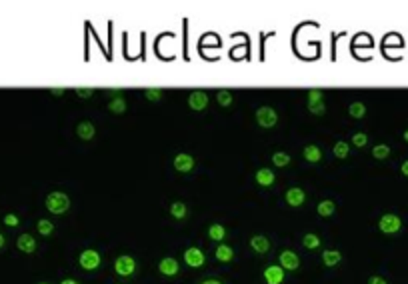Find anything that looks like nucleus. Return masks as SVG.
<instances>
[{
	"instance_id": "nucleus-39",
	"label": "nucleus",
	"mask_w": 408,
	"mask_h": 284,
	"mask_svg": "<svg viewBox=\"0 0 408 284\" xmlns=\"http://www.w3.org/2000/svg\"><path fill=\"white\" fill-rule=\"evenodd\" d=\"M402 174H404V176H408V161L402 164Z\"/></svg>"
},
{
	"instance_id": "nucleus-27",
	"label": "nucleus",
	"mask_w": 408,
	"mask_h": 284,
	"mask_svg": "<svg viewBox=\"0 0 408 284\" xmlns=\"http://www.w3.org/2000/svg\"><path fill=\"white\" fill-rule=\"evenodd\" d=\"M171 214H173L174 218H185L186 206L183 204V202H174L173 206H171Z\"/></svg>"
},
{
	"instance_id": "nucleus-19",
	"label": "nucleus",
	"mask_w": 408,
	"mask_h": 284,
	"mask_svg": "<svg viewBox=\"0 0 408 284\" xmlns=\"http://www.w3.org/2000/svg\"><path fill=\"white\" fill-rule=\"evenodd\" d=\"M304 159L309 162H319L322 159V152L319 147H314V144H310L304 149Z\"/></svg>"
},
{
	"instance_id": "nucleus-5",
	"label": "nucleus",
	"mask_w": 408,
	"mask_h": 284,
	"mask_svg": "<svg viewBox=\"0 0 408 284\" xmlns=\"http://www.w3.org/2000/svg\"><path fill=\"white\" fill-rule=\"evenodd\" d=\"M188 106H190L192 111H204V109L209 106V94L202 92V90L190 92V97H188Z\"/></svg>"
},
{
	"instance_id": "nucleus-38",
	"label": "nucleus",
	"mask_w": 408,
	"mask_h": 284,
	"mask_svg": "<svg viewBox=\"0 0 408 284\" xmlns=\"http://www.w3.org/2000/svg\"><path fill=\"white\" fill-rule=\"evenodd\" d=\"M50 92H52L54 97H62V94H64V88H52Z\"/></svg>"
},
{
	"instance_id": "nucleus-40",
	"label": "nucleus",
	"mask_w": 408,
	"mask_h": 284,
	"mask_svg": "<svg viewBox=\"0 0 408 284\" xmlns=\"http://www.w3.org/2000/svg\"><path fill=\"white\" fill-rule=\"evenodd\" d=\"M61 284H78L76 280H73V278H66V280H62Z\"/></svg>"
},
{
	"instance_id": "nucleus-13",
	"label": "nucleus",
	"mask_w": 408,
	"mask_h": 284,
	"mask_svg": "<svg viewBox=\"0 0 408 284\" xmlns=\"http://www.w3.org/2000/svg\"><path fill=\"white\" fill-rule=\"evenodd\" d=\"M16 245H18V248H20L23 252H26V254H30V252H35V250H37V240H35V236H30V235L20 236Z\"/></svg>"
},
{
	"instance_id": "nucleus-25",
	"label": "nucleus",
	"mask_w": 408,
	"mask_h": 284,
	"mask_svg": "<svg viewBox=\"0 0 408 284\" xmlns=\"http://www.w3.org/2000/svg\"><path fill=\"white\" fill-rule=\"evenodd\" d=\"M109 109H111L114 114H123V112H126V102H124V99H114L109 104Z\"/></svg>"
},
{
	"instance_id": "nucleus-7",
	"label": "nucleus",
	"mask_w": 408,
	"mask_h": 284,
	"mask_svg": "<svg viewBox=\"0 0 408 284\" xmlns=\"http://www.w3.org/2000/svg\"><path fill=\"white\" fill-rule=\"evenodd\" d=\"M185 260L188 266H192V268H198V266H202L204 264V260H206V257H204V252L200 250V248L192 247L188 248L185 252Z\"/></svg>"
},
{
	"instance_id": "nucleus-26",
	"label": "nucleus",
	"mask_w": 408,
	"mask_h": 284,
	"mask_svg": "<svg viewBox=\"0 0 408 284\" xmlns=\"http://www.w3.org/2000/svg\"><path fill=\"white\" fill-rule=\"evenodd\" d=\"M348 152H350V149H348L347 142H336V144H334V156H338V159H347Z\"/></svg>"
},
{
	"instance_id": "nucleus-41",
	"label": "nucleus",
	"mask_w": 408,
	"mask_h": 284,
	"mask_svg": "<svg viewBox=\"0 0 408 284\" xmlns=\"http://www.w3.org/2000/svg\"><path fill=\"white\" fill-rule=\"evenodd\" d=\"M202 284H223V283H221V280H204Z\"/></svg>"
},
{
	"instance_id": "nucleus-23",
	"label": "nucleus",
	"mask_w": 408,
	"mask_h": 284,
	"mask_svg": "<svg viewBox=\"0 0 408 284\" xmlns=\"http://www.w3.org/2000/svg\"><path fill=\"white\" fill-rule=\"evenodd\" d=\"M372 156H374V159H378V161H384V159H388V156H390V149H388L386 144H378V147H374V149H372Z\"/></svg>"
},
{
	"instance_id": "nucleus-4",
	"label": "nucleus",
	"mask_w": 408,
	"mask_h": 284,
	"mask_svg": "<svg viewBox=\"0 0 408 284\" xmlns=\"http://www.w3.org/2000/svg\"><path fill=\"white\" fill-rule=\"evenodd\" d=\"M378 226H381V230H383L384 235H395V233L400 230L402 223H400V218L396 214H384Z\"/></svg>"
},
{
	"instance_id": "nucleus-22",
	"label": "nucleus",
	"mask_w": 408,
	"mask_h": 284,
	"mask_svg": "<svg viewBox=\"0 0 408 284\" xmlns=\"http://www.w3.org/2000/svg\"><path fill=\"white\" fill-rule=\"evenodd\" d=\"M348 112H350V116H354V118H362V116L366 114V106H364L362 102H352Z\"/></svg>"
},
{
	"instance_id": "nucleus-18",
	"label": "nucleus",
	"mask_w": 408,
	"mask_h": 284,
	"mask_svg": "<svg viewBox=\"0 0 408 284\" xmlns=\"http://www.w3.org/2000/svg\"><path fill=\"white\" fill-rule=\"evenodd\" d=\"M235 257V252H233V248L226 247V245H221V247L216 248V259L221 260V262H230Z\"/></svg>"
},
{
	"instance_id": "nucleus-1",
	"label": "nucleus",
	"mask_w": 408,
	"mask_h": 284,
	"mask_svg": "<svg viewBox=\"0 0 408 284\" xmlns=\"http://www.w3.org/2000/svg\"><path fill=\"white\" fill-rule=\"evenodd\" d=\"M70 206V198L66 197L64 192H50L47 197V209L52 212V214H62L66 212Z\"/></svg>"
},
{
	"instance_id": "nucleus-24",
	"label": "nucleus",
	"mask_w": 408,
	"mask_h": 284,
	"mask_svg": "<svg viewBox=\"0 0 408 284\" xmlns=\"http://www.w3.org/2000/svg\"><path fill=\"white\" fill-rule=\"evenodd\" d=\"M209 236H211L212 240H223L224 236H226V230L221 224H212L211 228H209Z\"/></svg>"
},
{
	"instance_id": "nucleus-35",
	"label": "nucleus",
	"mask_w": 408,
	"mask_h": 284,
	"mask_svg": "<svg viewBox=\"0 0 408 284\" xmlns=\"http://www.w3.org/2000/svg\"><path fill=\"white\" fill-rule=\"evenodd\" d=\"M309 109L312 114H324V102H316V104H309Z\"/></svg>"
},
{
	"instance_id": "nucleus-11",
	"label": "nucleus",
	"mask_w": 408,
	"mask_h": 284,
	"mask_svg": "<svg viewBox=\"0 0 408 284\" xmlns=\"http://www.w3.org/2000/svg\"><path fill=\"white\" fill-rule=\"evenodd\" d=\"M304 198H307V195L302 188H288V192H286V202L290 206H300L304 202Z\"/></svg>"
},
{
	"instance_id": "nucleus-16",
	"label": "nucleus",
	"mask_w": 408,
	"mask_h": 284,
	"mask_svg": "<svg viewBox=\"0 0 408 284\" xmlns=\"http://www.w3.org/2000/svg\"><path fill=\"white\" fill-rule=\"evenodd\" d=\"M256 183L260 186H271L274 183V173L268 171V168H260L259 173H256Z\"/></svg>"
},
{
	"instance_id": "nucleus-17",
	"label": "nucleus",
	"mask_w": 408,
	"mask_h": 284,
	"mask_svg": "<svg viewBox=\"0 0 408 284\" xmlns=\"http://www.w3.org/2000/svg\"><path fill=\"white\" fill-rule=\"evenodd\" d=\"M340 252L338 250H326L324 254H322V262L326 264V266H334V264H338L340 262Z\"/></svg>"
},
{
	"instance_id": "nucleus-14",
	"label": "nucleus",
	"mask_w": 408,
	"mask_h": 284,
	"mask_svg": "<svg viewBox=\"0 0 408 284\" xmlns=\"http://www.w3.org/2000/svg\"><path fill=\"white\" fill-rule=\"evenodd\" d=\"M159 268H161L162 274H166V276H174V274H178V262H176L174 259H164V260H161Z\"/></svg>"
},
{
	"instance_id": "nucleus-10",
	"label": "nucleus",
	"mask_w": 408,
	"mask_h": 284,
	"mask_svg": "<svg viewBox=\"0 0 408 284\" xmlns=\"http://www.w3.org/2000/svg\"><path fill=\"white\" fill-rule=\"evenodd\" d=\"M298 264H300V260H298V257L292 250H285V252L280 254V266H283L285 271H297Z\"/></svg>"
},
{
	"instance_id": "nucleus-29",
	"label": "nucleus",
	"mask_w": 408,
	"mask_h": 284,
	"mask_svg": "<svg viewBox=\"0 0 408 284\" xmlns=\"http://www.w3.org/2000/svg\"><path fill=\"white\" fill-rule=\"evenodd\" d=\"M52 230H54V224L50 223V221H38V233L42 236H49L52 235Z\"/></svg>"
},
{
	"instance_id": "nucleus-32",
	"label": "nucleus",
	"mask_w": 408,
	"mask_h": 284,
	"mask_svg": "<svg viewBox=\"0 0 408 284\" xmlns=\"http://www.w3.org/2000/svg\"><path fill=\"white\" fill-rule=\"evenodd\" d=\"M144 94H147V99L149 100H161L162 99L161 88H147V90H144Z\"/></svg>"
},
{
	"instance_id": "nucleus-37",
	"label": "nucleus",
	"mask_w": 408,
	"mask_h": 284,
	"mask_svg": "<svg viewBox=\"0 0 408 284\" xmlns=\"http://www.w3.org/2000/svg\"><path fill=\"white\" fill-rule=\"evenodd\" d=\"M369 284H388L384 278H381V276H372L371 280H369Z\"/></svg>"
},
{
	"instance_id": "nucleus-36",
	"label": "nucleus",
	"mask_w": 408,
	"mask_h": 284,
	"mask_svg": "<svg viewBox=\"0 0 408 284\" xmlns=\"http://www.w3.org/2000/svg\"><path fill=\"white\" fill-rule=\"evenodd\" d=\"M4 223L8 224V226H16V224H18V218H16L14 214H6V216H4Z\"/></svg>"
},
{
	"instance_id": "nucleus-21",
	"label": "nucleus",
	"mask_w": 408,
	"mask_h": 284,
	"mask_svg": "<svg viewBox=\"0 0 408 284\" xmlns=\"http://www.w3.org/2000/svg\"><path fill=\"white\" fill-rule=\"evenodd\" d=\"M216 100L221 106H230L233 104V92L230 90H218L216 92Z\"/></svg>"
},
{
	"instance_id": "nucleus-43",
	"label": "nucleus",
	"mask_w": 408,
	"mask_h": 284,
	"mask_svg": "<svg viewBox=\"0 0 408 284\" xmlns=\"http://www.w3.org/2000/svg\"><path fill=\"white\" fill-rule=\"evenodd\" d=\"M404 140H407V142H408V128H407V132H404Z\"/></svg>"
},
{
	"instance_id": "nucleus-28",
	"label": "nucleus",
	"mask_w": 408,
	"mask_h": 284,
	"mask_svg": "<svg viewBox=\"0 0 408 284\" xmlns=\"http://www.w3.org/2000/svg\"><path fill=\"white\" fill-rule=\"evenodd\" d=\"M272 162L276 164V166H286L288 162H290V156L286 154V152H274V156H272Z\"/></svg>"
},
{
	"instance_id": "nucleus-33",
	"label": "nucleus",
	"mask_w": 408,
	"mask_h": 284,
	"mask_svg": "<svg viewBox=\"0 0 408 284\" xmlns=\"http://www.w3.org/2000/svg\"><path fill=\"white\" fill-rule=\"evenodd\" d=\"M366 140H369V138H366V135H364V132H357V135L352 136V142H354V147H364V144H366Z\"/></svg>"
},
{
	"instance_id": "nucleus-30",
	"label": "nucleus",
	"mask_w": 408,
	"mask_h": 284,
	"mask_svg": "<svg viewBox=\"0 0 408 284\" xmlns=\"http://www.w3.org/2000/svg\"><path fill=\"white\" fill-rule=\"evenodd\" d=\"M302 245L307 248H319L321 247V238L316 235H307L302 238Z\"/></svg>"
},
{
	"instance_id": "nucleus-6",
	"label": "nucleus",
	"mask_w": 408,
	"mask_h": 284,
	"mask_svg": "<svg viewBox=\"0 0 408 284\" xmlns=\"http://www.w3.org/2000/svg\"><path fill=\"white\" fill-rule=\"evenodd\" d=\"M114 268L120 276H130L136 268V262L132 257H118L116 262H114Z\"/></svg>"
},
{
	"instance_id": "nucleus-3",
	"label": "nucleus",
	"mask_w": 408,
	"mask_h": 284,
	"mask_svg": "<svg viewBox=\"0 0 408 284\" xmlns=\"http://www.w3.org/2000/svg\"><path fill=\"white\" fill-rule=\"evenodd\" d=\"M80 266L85 268V271H97L100 266V254L97 250H92V248H88L85 250L82 254H80Z\"/></svg>"
},
{
	"instance_id": "nucleus-8",
	"label": "nucleus",
	"mask_w": 408,
	"mask_h": 284,
	"mask_svg": "<svg viewBox=\"0 0 408 284\" xmlns=\"http://www.w3.org/2000/svg\"><path fill=\"white\" fill-rule=\"evenodd\" d=\"M174 168L178 171V173H190L192 168H194V159L190 156V154H178L176 159H174Z\"/></svg>"
},
{
	"instance_id": "nucleus-12",
	"label": "nucleus",
	"mask_w": 408,
	"mask_h": 284,
	"mask_svg": "<svg viewBox=\"0 0 408 284\" xmlns=\"http://www.w3.org/2000/svg\"><path fill=\"white\" fill-rule=\"evenodd\" d=\"M76 135L80 136L82 140H92V136L97 135V128H94V124L92 123L85 121V123L78 124V128H76Z\"/></svg>"
},
{
	"instance_id": "nucleus-31",
	"label": "nucleus",
	"mask_w": 408,
	"mask_h": 284,
	"mask_svg": "<svg viewBox=\"0 0 408 284\" xmlns=\"http://www.w3.org/2000/svg\"><path fill=\"white\" fill-rule=\"evenodd\" d=\"M316 102H322V90L312 88L309 92V104H316Z\"/></svg>"
},
{
	"instance_id": "nucleus-15",
	"label": "nucleus",
	"mask_w": 408,
	"mask_h": 284,
	"mask_svg": "<svg viewBox=\"0 0 408 284\" xmlns=\"http://www.w3.org/2000/svg\"><path fill=\"white\" fill-rule=\"evenodd\" d=\"M250 247L254 248L256 252H266V250L271 248V242H268V238H266V236H252Z\"/></svg>"
},
{
	"instance_id": "nucleus-42",
	"label": "nucleus",
	"mask_w": 408,
	"mask_h": 284,
	"mask_svg": "<svg viewBox=\"0 0 408 284\" xmlns=\"http://www.w3.org/2000/svg\"><path fill=\"white\" fill-rule=\"evenodd\" d=\"M2 247H4V236L0 235V248H2Z\"/></svg>"
},
{
	"instance_id": "nucleus-34",
	"label": "nucleus",
	"mask_w": 408,
	"mask_h": 284,
	"mask_svg": "<svg viewBox=\"0 0 408 284\" xmlns=\"http://www.w3.org/2000/svg\"><path fill=\"white\" fill-rule=\"evenodd\" d=\"M76 94H78L80 99H88V97L94 94V88H76Z\"/></svg>"
},
{
	"instance_id": "nucleus-44",
	"label": "nucleus",
	"mask_w": 408,
	"mask_h": 284,
	"mask_svg": "<svg viewBox=\"0 0 408 284\" xmlns=\"http://www.w3.org/2000/svg\"><path fill=\"white\" fill-rule=\"evenodd\" d=\"M40 284H47V283H40Z\"/></svg>"
},
{
	"instance_id": "nucleus-20",
	"label": "nucleus",
	"mask_w": 408,
	"mask_h": 284,
	"mask_svg": "<svg viewBox=\"0 0 408 284\" xmlns=\"http://www.w3.org/2000/svg\"><path fill=\"white\" fill-rule=\"evenodd\" d=\"M334 210H336V204H334L333 200H322L321 204H319V214L321 216H333Z\"/></svg>"
},
{
	"instance_id": "nucleus-9",
	"label": "nucleus",
	"mask_w": 408,
	"mask_h": 284,
	"mask_svg": "<svg viewBox=\"0 0 408 284\" xmlns=\"http://www.w3.org/2000/svg\"><path fill=\"white\" fill-rule=\"evenodd\" d=\"M264 280L268 284H280L285 280V268L283 266H268L264 271Z\"/></svg>"
},
{
	"instance_id": "nucleus-2",
	"label": "nucleus",
	"mask_w": 408,
	"mask_h": 284,
	"mask_svg": "<svg viewBox=\"0 0 408 284\" xmlns=\"http://www.w3.org/2000/svg\"><path fill=\"white\" fill-rule=\"evenodd\" d=\"M256 123L262 128H272L274 124L278 123V114L271 106H260L259 111H256Z\"/></svg>"
}]
</instances>
